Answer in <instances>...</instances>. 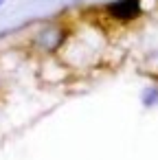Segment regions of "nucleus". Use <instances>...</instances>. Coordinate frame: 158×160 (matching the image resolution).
Returning a JSON list of instances; mask_svg holds the SVG:
<instances>
[{"label":"nucleus","instance_id":"1","mask_svg":"<svg viewBox=\"0 0 158 160\" xmlns=\"http://www.w3.org/2000/svg\"><path fill=\"white\" fill-rule=\"evenodd\" d=\"M108 16L119 22H130L140 16V0H112L105 7Z\"/></svg>","mask_w":158,"mask_h":160},{"label":"nucleus","instance_id":"2","mask_svg":"<svg viewBox=\"0 0 158 160\" xmlns=\"http://www.w3.org/2000/svg\"><path fill=\"white\" fill-rule=\"evenodd\" d=\"M64 38H66V33H64L62 29L51 27V29H46V31H42V33L38 35V44H40L42 51H46V53H55V51L64 44Z\"/></svg>","mask_w":158,"mask_h":160},{"label":"nucleus","instance_id":"3","mask_svg":"<svg viewBox=\"0 0 158 160\" xmlns=\"http://www.w3.org/2000/svg\"><path fill=\"white\" fill-rule=\"evenodd\" d=\"M143 103H145V105L158 103V90H156V88H149V90L145 92V97H143Z\"/></svg>","mask_w":158,"mask_h":160},{"label":"nucleus","instance_id":"4","mask_svg":"<svg viewBox=\"0 0 158 160\" xmlns=\"http://www.w3.org/2000/svg\"><path fill=\"white\" fill-rule=\"evenodd\" d=\"M3 2H5V0H0V5H3Z\"/></svg>","mask_w":158,"mask_h":160}]
</instances>
